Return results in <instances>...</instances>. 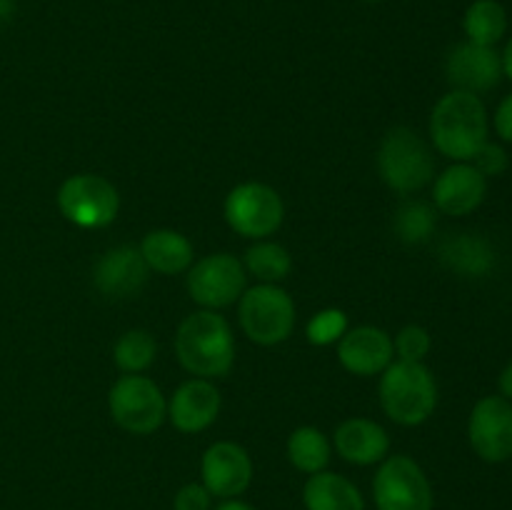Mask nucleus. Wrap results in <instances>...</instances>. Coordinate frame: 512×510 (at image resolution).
I'll return each mask as SVG.
<instances>
[{
  "label": "nucleus",
  "instance_id": "obj_21",
  "mask_svg": "<svg viewBox=\"0 0 512 510\" xmlns=\"http://www.w3.org/2000/svg\"><path fill=\"white\" fill-rule=\"evenodd\" d=\"M305 510H365L363 493L345 475L320 470L303 488Z\"/></svg>",
  "mask_w": 512,
  "mask_h": 510
},
{
  "label": "nucleus",
  "instance_id": "obj_3",
  "mask_svg": "<svg viewBox=\"0 0 512 510\" xmlns=\"http://www.w3.org/2000/svg\"><path fill=\"white\" fill-rule=\"evenodd\" d=\"M380 405L393 423L415 428L438 408V383L425 363L393 360L380 373Z\"/></svg>",
  "mask_w": 512,
  "mask_h": 510
},
{
  "label": "nucleus",
  "instance_id": "obj_24",
  "mask_svg": "<svg viewBox=\"0 0 512 510\" xmlns=\"http://www.w3.org/2000/svg\"><path fill=\"white\" fill-rule=\"evenodd\" d=\"M245 273L253 275L260 283L278 285L280 280H285L293 270V255L288 253V248L273 240H255V245H250L248 253L243 260Z\"/></svg>",
  "mask_w": 512,
  "mask_h": 510
},
{
  "label": "nucleus",
  "instance_id": "obj_8",
  "mask_svg": "<svg viewBox=\"0 0 512 510\" xmlns=\"http://www.w3.org/2000/svg\"><path fill=\"white\" fill-rule=\"evenodd\" d=\"M225 223L238 235L250 240H265L283 225L285 205L278 190L265 183H240L223 203Z\"/></svg>",
  "mask_w": 512,
  "mask_h": 510
},
{
  "label": "nucleus",
  "instance_id": "obj_34",
  "mask_svg": "<svg viewBox=\"0 0 512 510\" xmlns=\"http://www.w3.org/2000/svg\"><path fill=\"white\" fill-rule=\"evenodd\" d=\"M500 60H503V75H508V80L512 83V35L508 43H505V50L500 53Z\"/></svg>",
  "mask_w": 512,
  "mask_h": 510
},
{
  "label": "nucleus",
  "instance_id": "obj_16",
  "mask_svg": "<svg viewBox=\"0 0 512 510\" xmlns=\"http://www.w3.org/2000/svg\"><path fill=\"white\" fill-rule=\"evenodd\" d=\"M395 358L393 338L383 328L375 325H358L348 328V333L338 343V360L348 373L358 378L380 375Z\"/></svg>",
  "mask_w": 512,
  "mask_h": 510
},
{
  "label": "nucleus",
  "instance_id": "obj_17",
  "mask_svg": "<svg viewBox=\"0 0 512 510\" xmlns=\"http://www.w3.org/2000/svg\"><path fill=\"white\" fill-rule=\"evenodd\" d=\"M488 195V178L473 163H455L435 178L433 205L435 210L453 218L475 213Z\"/></svg>",
  "mask_w": 512,
  "mask_h": 510
},
{
  "label": "nucleus",
  "instance_id": "obj_14",
  "mask_svg": "<svg viewBox=\"0 0 512 510\" xmlns=\"http://www.w3.org/2000/svg\"><path fill=\"white\" fill-rule=\"evenodd\" d=\"M150 268L135 245H118L100 255L93 268V285L110 300H125L138 295L148 283Z\"/></svg>",
  "mask_w": 512,
  "mask_h": 510
},
{
  "label": "nucleus",
  "instance_id": "obj_9",
  "mask_svg": "<svg viewBox=\"0 0 512 510\" xmlns=\"http://www.w3.org/2000/svg\"><path fill=\"white\" fill-rule=\"evenodd\" d=\"M378 510H433V485L410 455H388L373 478Z\"/></svg>",
  "mask_w": 512,
  "mask_h": 510
},
{
  "label": "nucleus",
  "instance_id": "obj_13",
  "mask_svg": "<svg viewBox=\"0 0 512 510\" xmlns=\"http://www.w3.org/2000/svg\"><path fill=\"white\" fill-rule=\"evenodd\" d=\"M445 78L453 90H465L473 95L488 93L503 78V60L495 48L465 40L455 45L445 58Z\"/></svg>",
  "mask_w": 512,
  "mask_h": 510
},
{
  "label": "nucleus",
  "instance_id": "obj_28",
  "mask_svg": "<svg viewBox=\"0 0 512 510\" xmlns=\"http://www.w3.org/2000/svg\"><path fill=\"white\" fill-rule=\"evenodd\" d=\"M393 345L400 360L423 363V360L428 358L430 348H433V338H430V333L423 325H405V328L395 335Z\"/></svg>",
  "mask_w": 512,
  "mask_h": 510
},
{
  "label": "nucleus",
  "instance_id": "obj_7",
  "mask_svg": "<svg viewBox=\"0 0 512 510\" xmlns=\"http://www.w3.org/2000/svg\"><path fill=\"white\" fill-rule=\"evenodd\" d=\"M58 208L75 228H108L120 213V195L103 175L78 173L65 178L58 188Z\"/></svg>",
  "mask_w": 512,
  "mask_h": 510
},
{
  "label": "nucleus",
  "instance_id": "obj_11",
  "mask_svg": "<svg viewBox=\"0 0 512 510\" xmlns=\"http://www.w3.org/2000/svg\"><path fill=\"white\" fill-rule=\"evenodd\" d=\"M468 440L485 463L512 458V403L503 395H485L473 405L468 418Z\"/></svg>",
  "mask_w": 512,
  "mask_h": 510
},
{
  "label": "nucleus",
  "instance_id": "obj_32",
  "mask_svg": "<svg viewBox=\"0 0 512 510\" xmlns=\"http://www.w3.org/2000/svg\"><path fill=\"white\" fill-rule=\"evenodd\" d=\"M498 390H500V395H503L505 400H510V403H512V363H508L503 370H500Z\"/></svg>",
  "mask_w": 512,
  "mask_h": 510
},
{
  "label": "nucleus",
  "instance_id": "obj_30",
  "mask_svg": "<svg viewBox=\"0 0 512 510\" xmlns=\"http://www.w3.org/2000/svg\"><path fill=\"white\" fill-rule=\"evenodd\" d=\"M173 510H213V495L203 483H185L175 493Z\"/></svg>",
  "mask_w": 512,
  "mask_h": 510
},
{
  "label": "nucleus",
  "instance_id": "obj_33",
  "mask_svg": "<svg viewBox=\"0 0 512 510\" xmlns=\"http://www.w3.org/2000/svg\"><path fill=\"white\" fill-rule=\"evenodd\" d=\"M213 510H255V508L250 503H245V500L228 498V500H220Z\"/></svg>",
  "mask_w": 512,
  "mask_h": 510
},
{
  "label": "nucleus",
  "instance_id": "obj_12",
  "mask_svg": "<svg viewBox=\"0 0 512 510\" xmlns=\"http://www.w3.org/2000/svg\"><path fill=\"white\" fill-rule=\"evenodd\" d=\"M200 475L213 498H238L253 483V460L243 445L233 440H218L203 453Z\"/></svg>",
  "mask_w": 512,
  "mask_h": 510
},
{
  "label": "nucleus",
  "instance_id": "obj_31",
  "mask_svg": "<svg viewBox=\"0 0 512 510\" xmlns=\"http://www.w3.org/2000/svg\"><path fill=\"white\" fill-rule=\"evenodd\" d=\"M495 133L503 143L512 145V93L505 95L495 110Z\"/></svg>",
  "mask_w": 512,
  "mask_h": 510
},
{
  "label": "nucleus",
  "instance_id": "obj_15",
  "mask_svg": "<svg viewBox=\"0 0 512 510\" xmlns=\"http://www.w3.org/2000/svg\"><path fill=\"white\" fill-rule=\"evenodd\" d=\"M220 405V390L215 388L213 380L208 378H193L185 380L168 400V420L175 430L185 435L203 433L210 425L218 420Z\"/></svg>",
  "mask_w": 512,
  "mask_h": 510
},
{
  "label": "nucleus",
  "instance_id": "obj_36",
  "mask_svg": "<svg viewBox=\"0 0 512 510\" xmlns=\"http://www.w3.org/2000/svg\"><path fill=\"white\" fill-rule=\"evenodd\" d=\"M365 3H383V0H365Z\"/></svg>",
  "mask_w": 512,
  "mask_h": 510
},
{
  "label": "nucleus",
  "instance_id": "obj_22",
  "mask_svg": "<svg viewBox=\"0 0 512 510\" xmlns=\"http://www.w3.org/2000/svg\"><path fill=\"white\" fill-rule=\"evenodd\" d=\"M290 465L305 475H315L328 468L330 455H333V443L328 435L315 425H303L290 433L288 445H285Z\"/></svg>",
  "mask_w": 512,
  "mask_h": 510
},
{
  "label": "nucleus",
  "instance_id": "obj_18",
  "mask_svg": "<svg viewBox=\"0 0 512 510\" xmlns=\"http://www.w3.org/2000/svg\"><path fill=\"white\" fill-rule=\"evenodd\" d=\"M335 453L353 465L383 463L390 453V435L370 418H348L335 428Z\"/></svg>",
  "mask_w": 512,
  "mask_h": 510
},
{
  "label": "nucleus",
  "instance_id": "obj_1",
  "mask_svg": "<svg viewBox=\"0 0 512 510\" xmlns=\"http://www.w3.org/2000/svg\"><path fill=\"white\" fill-rule=\"evenodd\" d=\"M488 110L480 95L450 90L430 113V138L435 150L455 163H470L488 143Z\"/></svg>",
  "mask_w": 512,
  "mask_h": 510
},
{
  "label": "nucleus",
  "instance_id": "obj_10",
  "mask_svg": "<svg viewBox=\"0 0 512 510\" xmlns=\"http://www.w3.org/2000/svg\"><path fill=\"white\" fill-rule=\"evenodd\" d=\"M243 263L230 253H210L188 268V293L203 310H220L238 303L245 293Z\"/></svg>",
  "mask_w": 512,
  "mask_h": 510
},
{
  "label": "nucleus",
  "instance_id": "obj_35",
  "mask_svg": "<svg viewBox=\"0 0 512 510\" xmlns=\"http://www.w3.org/2000/svg\"><path fill=\"white\" fill-rule=\"evenodd\" d=\"M10 15H13V0H0V23H5Z\"/></svg>",
  "mask_w": 512,
  "mask_h": 510
},
{
  "label": "nucleus",
  "instance_id": "obj_6",
  "mask_svg": "<svg viewBox=\"0 0 512 510\" xmlns=\"http://www.w3.org/2000/svg\"><path fill=\"white\" fill-rule=\"evenodd\" d=\"M110 418L118 428L133 435H150L168 418V400L155 380L140 375H123L108 393Z\"/></svg>",
  "mask_w": 512,
  "mask_h": 510
},
{
  "label": "nucleus",
  "instance_id": "obj_20",
  "mask_svg": "<svg viewBox=\"0 0 512 510\" xmlns=\"http://www.w3.org/2000/svg\"><path fill=\"white\" fill-rule=\"evenodd\" d=\"M495 260L493 245L475 233L450 235L440 245V263L463 278H485L493 273Z\"/></svg>",
  "mask_w": 512,
  "mask_h": 510
},
{
  "label": "nucleus",
  "instance_id": "obj_27",
  "mask_svg": "<svg viewBox=\"0 0 512 510\" xmlns=\"http://www.w3.org/2000/svg\"><path fill=\"white\" fill-rule=\"evenodd\" d=\"M348 315L340 308H325L315 313L305 325V338L315 348H328V345L340 343L345 333H348Z\"/></svg>",
  "mask_w": 512,
  "mask_h": 510
},
{
  "label": "nucleus",
  "instance_id": "obj_5",
  "mask_svg": "<svg viewBox=\"0 0 512 510\" xmlns=\"http://www.w3.org/2000/svg\"><path fill=\"white\" fill-rule=\"evenodd\" d=\"M238 320L243 333L253 343L280 345L293 335L295 328V303L280 285L258 283L245 288L238 300Z\"/></svg>",
  "mask_w": 512,
  "mask_h": 510
},
{
  "label": "nucleus",
  "instance_id": "obj_19",
  "mask_svg": "<svg viewBox=\"0 0 512 510\" xmlns=\"http://www.w3.org/2000/svg\"><path fill=\"white\" fill-rule=\"evenodd\" d=\"M138 250L143 255L145 265L160 275L188 273L190 265L195 263L193 243L183 233L170 228H158L145 233Z\"/></svg>",
  "mask_w": 512,
  "mask_h": 510
},
{
  "label": "nucleus",
  "instance_id": "obj_2",
  "mask_svg": "<svg viewBox=\"0 0 512 510\" xmlns=\"http://www.w3.org/2000/svg\"><path fill=\"white\" fill-rule=\"evenodd\" d=\"M175 355L195 378H223L235 363V335L218 310L190 313L175 333Z\"/></svg>",
  "mask_w": 512,
  "mask_h": 510
},
{
  "label": "nucleus",
  "instance_id": "obj_26",
  "mask_svg": "<svg viewBox=\"0 0 512 510\" xmlns=\"http://www.w3.org/2000/svg\"><path fill=\"white\" fill-rule=\"evenodd\" d=\"M158 355V343L148 330H125L113 345V363L123 370L125 375H140L155 363Z\"/></svg>",
  "mask_w": 512,
  "mask_h": 510
},
{
  "label": "nucleus",
  "instance_id": "obj_4",
  "mask_svg": "<svg viewBox=\"0 0 512 510\" xmlns=\"http://www.w3.org/2000/svg\"><path fill=\"white\" fill-rule=\"evenodd\" d=\"M375 163H378L380 180L400 195L418 193L435 175V160L428 143L405 125L385 133Z\"/></svg>",
  "mask_w": 512,
  "mask_h": 510
},
{
  "label": "nucleus",
  "instance_id": "obj_25",
  "mask_svg": "<svg viewBox=\"0 0 512 510\" xmlns=\"http://www.w3.org/2000/svg\"><path fill=\"white\" fill-rule=\"evenodd\" d=\"M393 228L398 240H403L405 245H423L435 235L438 210H435V205L425 203V200H405L395 210Z\"/></svg>",
  "mask_w": 512,
  "mask_h": 510
},
{
  "label": "nucleus",
  "instance_id": "obj_23",
  "mask_svg": "<svg viewBox=\"0 0 512 510\" xmlns=\"http://www.w3.org/2000/svg\"><path fill=\"white\" fill-rule=\"evenodd\" d=\"M463 30L470 43L495 48L508 30V13H505L503 3H498V0L470 3V8L465 10Z\"/></svg>",
  "mask_w": 512,
  "mask_h": 510
},
{
  "label": "nucleus",
  "instance_id": "obj_29",
  "mask_svg": "<svg viewBox=\"0 0 512 510\" xmlns=\"http://www.w3.org/2000/svg\"><path fill=\"white\" fill-rule=\"evenodd\" d=\"M470 163H473L485 178H498V175H503L505 170H508L510 158H508V150H505L503 145L490 143L488 140V143L475 153V158L470 160Z\"/></svg>",
  "mask_w": 512,
  "mask_h": 510
}]
</instances>
